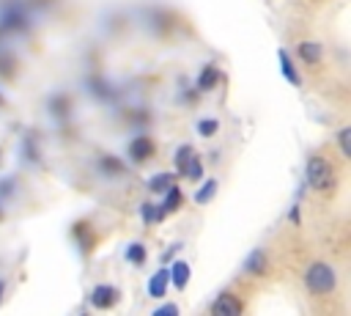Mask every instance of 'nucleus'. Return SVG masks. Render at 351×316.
I'll return each mask as SVG.
<instances>
[{
    "label": "nucleus",
    "mask_w": 351,
    "mask_h": 316,
    "mask_svg": "<svg viewBox=\"0 0 351 316\" xmlns=\"http://www.w3.org/2000/svg\"><path fill=\"white\" fill-rule=\"evenodd\" d=\"M304 286L313 291V294H329L335 286H337V275L329 264H310L307 272H304Z\"/></svg>",
    "instance_id": "obj_1"
},
{
    "label": "nucleus",
    "mask_w": 351,
    "mask_h": 316,
    "mask_svg": "<svg viewBox=\"0 0 351 316\" xmlns=\"http://www.w3.org/2000/svg\"><path fill=\"white\" fill-rule=\"evenodd\" d=\"M304 179L313 190H329L332 181H335V173H332V168L324 157H310L307 165H304Z\"/></svg>",
    "instance_id": "obj_2"
},
{
    "label": "nucleus",
    "mask_w": 351,
    "mask_h": 316,
    "mask_svg": "<svg viewBox=\"0 0 351 316\" xmlns=\"http://www.w3.org/2000/svg\"><path fill=\"white\" fill-rule=\"evenodd\" d=\"M211 313H214V316H239V313H241V302H239L233 294H219V297L211 302Z\"/></svg>",
    "instance_id": "obj_3"
},
{
    "label": "nucleus",
    "mask_w": 351,
    "mask_h": 316,
    "mask_svg": "<svg viewBox=\"0 0 351 316\" xmlns=\"http://www.w3.org/2000/svg\"><path fill=\"white\" fill-rule=\"evenodd\" d=\"M90 302L96 308H110L115 302V289L112 286H96L93 294H90Z\"/></svg>",
    "instance_id": "obj_4"
},
{
    "label": "nucleus",
    "mask_w": 351,
    "mask_h": 316,
    "mask_svg": "<svg viewBox=\"0 0 351 316\" xmlns=\"http://www.w3.org/2000/svg\"><path fill=\"white\" fill-rule=\"evenodd\" d=\"M132 157L137 159V162H143V159H148L151 154H154V143L148 140V137H137V140H132Z\"/></svg>",
    "instance_id": "obj_5"
},
{
    "label": "nucleus",
    "mask_w": 351,
    "mask_h": 316,
    "mask_svg": "<svg viewBox=\"0 0 351 316\" xmlns=\"http://www.w3.org/2000/svg\"><path fill=\"white\" fill-rule=\"evenodd\" d=\"M165 289H167V269H159V272L148 280V294H151V297H165Z\"/></svg>",
    "instance_id": "obj_6"
},
{
    "label": "nucleus",
    "mask_w": 351,
    "mask_h": 316,
    "mask_svg": "<svg viewBox=\"0 0 351 316\" xmlns=\"http://www.w3.org/2000/svg\"><path fill=\"white\" fill-rule=\"evenodd\" d=\"M170 272H173V283H176V289H184L186 280H189V264H186V261H176Z\"/></svg>",
    "instance_id": "obj_7"
},
{
    "label": "nucleus",
    "mask_w": 351,
    "mask_h": 316,
    "mask_svg": "<svg viewBox=\"0 0 351 316\" xmlns=\"http://www.w3.org/2000/svg\"><path fill=\"white\" fill-rule=\"evenodd\" d=\"M299 58L307 60V63H315V60L321 58V47L313 44V41H302V44H299Z\"/></svg>",
    "instance_id": "obj_8"
},
{
    "label": "nucleus",
    "mask_w": 351,
    "mask_h": 316,
    "mask_svg": "<svg viewBox=\"0 0 351 316\" xmlns=\"http://www.w3.org/2000/svg\"><path fill=\"white\" fill-rule=\"evenodd\" d=\"M217 80H219V71H217L214 66H206L203 74H200V80H197V88H200V91H211V88L217 85Z\"/></svg>",
    "instance_id": "obj_9"
},
{
    "label": "nucleus",
    "mask_w": 351,
    "mask_h": 316,
    "mask_svg": "<svg viewBox=\"0 0 351 316\" xmlns=\"http://www.w3.org/2000/svg\"><path fill=\"white\" fill-rule=\"evenodd\" d=\"M181 173H184L186 179H192V181H197V179L203 176V165H200V159H197V157L192 154V157L186 159V165L181 168Z\"/></svg>",
    "instance_id": "obj_10"
},
{
    "label": "nucleus",
    "mask_w": 351,
    "mask_h": 316,
    "mask_svg": "<svg viewBox=\"0 0 351 316\" xmlns=\"http://www.w3.org/2000/svg\"><path fill=\"white\" fill-rule=\"evenodd\" d=\"M263 267H266V258H263V250H255L247 261H244V269L247 272H252V275H261L263 272Z\"/></svg>",
    "instance_id": "obj_11"
},
{
    "label": "nucleus",
    "mask_w": 351,
    "mask_h": 316,
    "mask_svg": "<svg viewBox=\"0 0 351 316\" xmlns=\"http://www.w3.org/2000/svg\"><path fill=\"white\" fill-rule=\"evenodd\" d=\"M167 187H173V176L170 173H159V176L148 179V190H154V192H165Z\"/></svg>",
    "instance_id": "obj_12"
},
{
    "label": "nucleus",
    "mask_w": 351,
    "mask_h": 316,
    "mask_svg": "<svg viewBox=\"0 0 351 316\" xmlns=\"http://www.w3.org/2000/svg\"><path fill=\"white\" fill-rule=\"evenodd\" d=\"M165 192H167V198H165V203H162V212H176V209L181 206V190H178V187H167Z\"/></svg>",
    "instance_id": "obj_13"
},
{
    "label": "nucleus",
    "mask_w": 351,
    "mask_h": 316,
    "mask_svg": "<svg viewBox=\"0 0 351 316\" xmlns=\"http://www.w3.org/2000/svg\"><path fill=\"white\" fill-rule=\"evenodd\" d=\"M214 190H217V181L214 179H208L197 192H195V201L197 203H206V201H211V195H214Z\"/></svg>",
    "instance_id": "obj_14"
},
{
    "label": "nucleus",
    "mask_w": 351,
    "mask_h": 316,
    "mask_svg": "<svg viewBox=\"0 0 351 316\" xmlns=\"http://www.w3.org/2000/svg\"><path fill=\"white\" fill-rule=\"evenodd\" d=\"M280 63H282V74H285L293 85H299V77H296V71H293V66H291V60H288V55H285V52H280Z\"/></svg>",
    "instance_id": "obj_15"
},
{
    "label": "nucleus",
    "mask_w": 351,
    "mask_h": 316,
    "mask_svg": "<svg viewBox=\"0 0 351 316\" xmlns=\"http://www.w3.org/2000/svg\"><path fill=\"white\" fill-rule=\"evenodd\" d=\"M189 157H192V148H189V146H181V148L176 151V168L181 170V168L186 165V159H189Z\"/></svg>",
    "instance_id": "obj_16"
},
{
    "label": "nucleus",
    "mask_w": 351,
    "mask_h": 316,
    "mask_svg": "<svg viewBox=\"0 0 351 316\" xmlns=\"http://www.w3.org/2000/svg\"><path fill=\"white\" fill-rule=\"evenodd\" d=\"M159 209H154V203H143V220L145 223H154V220H159Z\"/></svg>",
    "instance_id": "obj_17"
},
{
    "label": "nucleus",
    "mask_w": 351,
    "mask_h": 316,
    "mask_svg": "<svg viewBox=\"0 0 351 316\" xmlns=\"http://www.w3.org/2000/svg\"><path fill=\"white\" fill-rule=\"evenodd\" d=\"M348 137H351V129H343V132L337 135V143H340L343 157H348V154H351V148H348Z\"/></svg>",
    "instance_id": "obj_18"
},
{
    "label": "nucleus",
    "mask_w": 351,
    "mask_h": 316,
    "mask_svg": "<svg viewBox=\"0 0 351 316\" xmlns=\"http://www.w3.org/2000/svg\"><path fill=\"white\" fill-rule=\"evenodd\" d=\"M126 256H129V261H134V264H140V261L145 258V250H143V245H132Z\"/></svg>",
    "instance_id": "obj_19"
},
{
    "label": "nucleus",
    "mask_w": 351,
    "mask_h": 316,
    "mask_svg": "<svg viewBox=\"0 0 351 316\" xmlns=\"http://www.w3.org/2000/svg\"><path fill=\"white\" fill-rule=\"evenodd\" d=\"M217 126H219V124L211 118V121H203L197 129H200V135H206V137H208V135H214V132H217Z\"/></svg>",
    "instance_id": "obj_20"
},
{
    "label": "nucleus",
    "mask_w": 351,
    "mask_h": 316,
    "mask_svg": "<svg viewBox=\"0 0 351 316\" xmlns=\"http://www.w3.org/2000/svg\"><path fill=\"white\" fill-rule=\"evenodd\" d=\"M162 313H178V308H176V305H165V308L156 311V316H162Z\"/></svg>",
    "instance_id": "obj_21"
},
{
    "label": "nucleus",
    "mask_w": 351,
    "mask_h": 316,
    "mask_svg": "<svg viewBox=\"0 0 351 316\" xmlns=\"http://www.w3.org/2000/svg\"><path fill=\"white\" fill-rule=\"evenodd\" d=\"M3 291H5V283L0 280V300H3Z\"/></svg>",
    "instance_id": "obj_22"
}]
</instances>
